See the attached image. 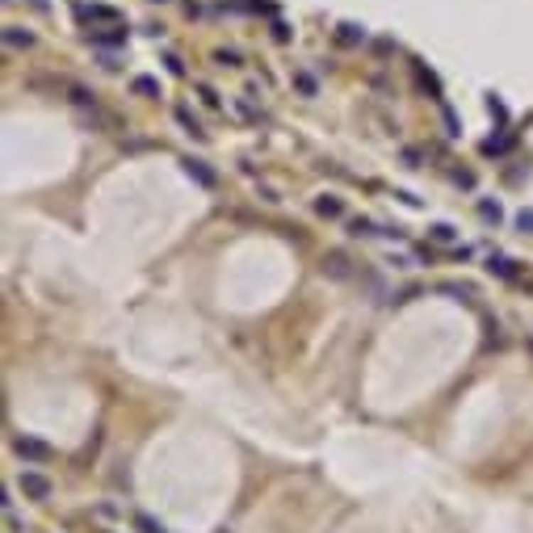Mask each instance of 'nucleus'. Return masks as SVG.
I'll return each mask as SVG.
<instances>
[{"label": "nucleus", "instance_id": "obj_1", "mask_svg": "<svg viewBox=\"0 0 533 533\" xmlns=\"http://www.w3.org/2000/svg\"><path fill=\"white\" fill-rule=\"evenodd\" d=\"M13 449H17V458H26V462H34V466H43V462L55 458V449H50L46 441H38V437H17Z\"/></svg>", "mask_w": 533, "mask_h": 533}, {"label": "nucleus", "instance_id": "obj_2", "mask_svg": "<svg viewBox=\"0 0 533 533\" xmlns=\"http://www.w3.org/2000/svg\"><path fill=\"white\" fill-rule=\"evenodd\" d=\"M21 491L26 500H50V479L43 470H21Z\"/></svg>", "mask_w": 533, "mask_h": 533}, {"label": "nucleus", "instance_id": "obj_3", "mask_svg": "<svg viewBox=\"0 0 533 533\" xmlns=\"http://www.w3.org/2000/svg\"><path fill=\"white\" fill-rule=\"evenodd\" d=\"M181 164H185V173H189V177L198 181L202 189H215V181H219V177H215V168H210L206 160H198V156H185Z\"/></svg>", "mask_w": 533, "mask_h": 533}, {"label": "nucleus", "instance_id": "obj_4", "mask_svg": "<svg viewBox=\"0 0 533 533\" xmlns=\"http://www.w3.org/2000/svg\"><path fill=\"white\" fill-rule=\"evenodd\" d=\"M4 46H9V50H30V46H34V30H26V26H4Z\"/></svg>", "mask_w": 533, "mask_h": 533}, {"label": "nucleus", "instance_id": "obj_5", "mask_svg": "<svg viewBox=\"0 0 533 533\" xmlns=\"http://www.w3.org/2000/svg\"><path fill=\"white\" fill-rule=\"evenodd\" d=\"M315 210H319L323 219H340V215H345V202H340L336 193H319V198H315Z\"/></svg>", "mask_w": 533, "mask_h": 533}, {"label": "nucleus", "instance_id": "obj_6", "mask_svg": "<svg viewBox=\"0 0 533 533\" xmlns=\"http://www.w3.org/2000/svg\"><path fill=\"white\" fill-rule=\"evenodd\" d=\"M353 261H349V257H345V252H328V257H323V273H332V277H349V273H353Z\"/></svg>", "mask_w": 533, "mask_h": 533}, {"label": "nucleus", "instance_id": "obj_7", "mask_svg": "<svg viewBox=\"0 0 533 533\" xmlns=\"http://www.w3.org/2000/svg\"><path fill=\"white\" fill-rule=\"evenodd\" d=\"M80 17H89V21H109V26H118V9H109V4H80Z\"/></svg>", "mask_w": 533, "mask_h": 533}, {"label": "nucleus", "instance_id": "obj_8", "mask_svg": "<svg viewBox=\"0 0 533 533\" xmlns=\"http://www.w3.org/2000/svg\"><path fill=\"white\" fill-rule=\"evenodd\" d=\"M89 43L118 46V43H126V30H122V26H109V30H89Z\"/></svg>", "mask_w": 533, "mask_h": 533}, {"label": "nucleus", "instance_id": "obj_9", "mask_svg": "<svg viewBox=\"0 0 533 533\" xmlns=\"http://www.w3.org/2000/svg\"><path fill=\"white\" fill-rule=\"evenodd\" d=\"M488 269L495 273V277H508V281L517 277V269H512V261H508L504 252H491V257H488Z\"/></svg>", "mask_w": 533, "mask_h": 533}, {"label": "nucleus", "instance_id": "obj_10", "mask_svg": "<svg viewBox=\"0 0 533 533\" xmlns=\"http://www.w3.org/2000/svg\"><path fill=\"white\" fill-rule=\"evenodd\" d=\"M479 219H483V222H500V219H504L500 202H491V198H479Z\"/></svg>", "mask_w": 533, "mask_h": 533}, {"label": "nucleus", "instance_id": "obj_11", "mask_svg": "<svg viewBox=\"0 0 533 533\" xmlns=\"http://www.w3.org/2000/svg\"><path fill=\"white\" fill-rule=\"evenodd\" d=\"M177 122H181V126H185L189 134H193V139H202V134H206V131H202V122H198V118H193V114H189L185 105L177 109Z\"/></svg>", "mask_w": 533, "mask_h": 533}, {"label": "nucleus", "instance_id": "obj_12", "mask_svg": "<svg viewBox=\"0 0 533 533\" xmlns=\"http://www.w3.org/2000/svg\"><path fill=\"white\" fill-rule=\"evenodd\" d=\"M349 231H353V235H382V227H378L374 219H365V215L349 222Z\"/></svg>", "mask_w": 533, "mask_h": 533}, {"label": "nucleus", "instance_id": "obj_13", "mask_svg": "<svg viewBox=\"0 0 533 533\" xmlns=\"http://www.w3.org/2000/svg\"><path fill=\"white\" fill-rule=\"evenodd\" d=\"M340 43H365V30L361 26H353V21H340Z\"/></svg>", "mask_w": 533, "mask_h": 533}, {"label": "nucleus", "instance_id": "obj_14", "mask_svg": "<svg viewBox=\"0 0 533 533\" xmlns=\"http://www.w3.org/2000/svg\"><path fill=\"white\" fill-rule=\"evenodd\" d=\"M429 235H433L437 244H453V239H458V231H453L449 222H433V227H429Z\"/></svg>", "mask_w": 533, "mask_h": 533}, {"label": "nucleus", "instance_id": "obj_15", "mask_svg": "<svg viewBox=\"0 0 533 533\" xmlns=\"http://www.w3.org/2000/svg\"><path fill=\"white\" fill-rule=\"evenodd\" d=\"M134 529H139V533H168L160 521H151L147 512H139V517H134Z\"/></svg>", "mask_w": 533, "mask_h": 533}, {"label": "nucleus", "instance_id": "obj_16", "mask_svg": "<svg viewBox=\"0 0 533 533\" xmlns=\"http://www.w3.org/2000/svg\"><path fill=\"white\" fill-rule=\"evenodd\" d=\"M294 89L303 92V97H315V76L311 72H298V76H294Z\"/></svg>", "mask_w": 533, "mask_h": 533}, {"label": "nucleus", "instance_id": "obj_17", "mask_svg": "<svg viewBox=\"0 0 533 533\" xmlns=\"http://www.w3.org/2000/svg\"><path fill=\"white\" fill-rule=\"evenodd\" d=\"M134 92H147V97H156V92H160V85H156L151 76H139V80H134Z\"/></svg>", "mask_w": 533, "mask_h": 533}, {"label": "nucleus", "instance_id": "obj_18", "mask_svg": "<svg viewBox=\"0 0 533 533\" xmlns=\"http://www.w3.org/2000/svg\"><path fill=\"white\" fill-rule=\"evenodd\" d=\"M219 68H239V50H219Z\"/></svg>", "mask_w": 533, "mask_h": 533}, {"label": "nucleus", "instance_id": "obj_19", "mask_svg": "<svg viewBox=\"0 0 533 533\" xmlns=\"http://www.w3.org/2000/svg\"><path fill=\"white\" fill-rule=\"evenodd\" d=\"M198 92L206 97V105H210V109H219V105H222V101H219V92L210 89V85H198Z\"/></svg>", "mask_w": 533, "mask_h": 533}, {"label": "nucleus", "instance_id": "obj_20", "mask_svg": "<svg viewBox=\"0 0 533 533\" xmlns=\"http://www.w3.org/2000/svg\"><path fill=\"white\" fill-rule=\"evenodd\" d=\"M517 227H521L525 235H533V210H521V215H517Z\"/></svg>", "mask_w": 533, "mask_h": 533}, {"label": "nucleus", "instance_id": "obj_21", "mask_svg": "<svg viewBox=\"0 0 533 533\" xmlns=\"http://www.w3.org/2000/svg\"><path fill=\"white\" fill-rule=\"evenodd\" d=\"M529 353H533V340H529Z\"/></svg>", "mask_w": 533, "mask_h": 533}, {"label": "nucleus", "instance_id": "obj_22", "mask_svg": "<svg viewBox=\"0 0 533 533\" xmlns=\"http://www.w3.org/2000/svg\"><path fill=\"white\" fill-rule=\"evenodd\" d=\"M219 533H231V529H219Z\"/></svg>", "mask_w": 533, "mask_h": 533}]
</instances>
